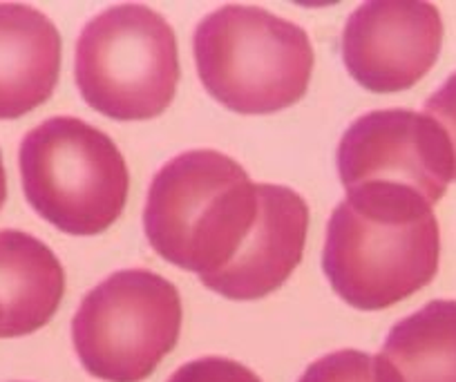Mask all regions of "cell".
<instances>
[{
  "mask_svg": "<svg viewBox=\"0 0 456 382\" xmlns=\"http://www.w3.org/2000/svg\"><path fill=\"white\" fill-rule=\"evenodd\" d=\"M438 257L436 215L405 188H352L329 217L322 271L354 309L380 311L407 300L432 282Z\"/></svg>",
  "mask_w": 456,
  "mask_h": 382,
  "instance_id": "1",
  "label": "cell"
},
{
  "mask_svg": "<svg viewBox=\"0 0 456 382\" xmlns=\"http://www.w3.org/2000/svg\"><path fill=\"white\" fill-rule=\"evenodd\" d=\"M262 213V183L217 150H188L161 166L148 191L143 231L170 264L208 282L238 260Z\"/></svg>",
  "mask_w": 456,
  "mask_h": 382,
  "instance_id": "2",
  "label": "cell"
},
{
  "mask_svg": "<svg viewBox=\"0 0 456 382\" xmlns=\"http://www.w3.org/2000/svg\"><path fill=\"white\" fill-rule=\"evenodd\" d=\"M192 50L206 92L240 114H271L297 103L314 72L309 34L253 5H224L204 16Z\"/></svg>",
  "mask_w": 456,
  "mask_h": 382,
  "instance_id": "3",
  "label": "cell"
},
{
  "mask_svg": "<svg viewBox=\"0 0 456 382\" xmlns=\"http://www.w3.org/2000/svg\"><path fill=\"white\" fill-rule=\"evenodd\" d=\"M29 206L68 235H99L121 217L130 173L117 143L77 117L29 130L19 152Z\"/></svg>",
  "mask_w": 456,
  "mask_h": 382,
  "instance_id": "4",
  "label": "cell"
},
{
  "mask_svg": "<svg viewBox=\"0 0 456 382\" xmlns=\"http://www.w3.org/2000/svg\"><path fill=\"white\" fill-rule=\"evenodd\" d=\"M74 77L86 103L114 121H148L173 103L179 83L177 38L159 12L114 5L77 41Z\"/></svg>",
  "mask_w": 456,
  "mask_h": 382,
  "instance_id": "5",
  "label": "cell"
},
{
  "mask_svg": "<svg viewBox=\"0 0 456 382\" xmlns=\"http://www.w3.org/2000/svg\"><path fill=\"white\" fill-rule=\"evenodd\" d=\"M182 331V297L146 269L117 271L96 284L72 320V342L90 376L142 382L175 349Z\"/></svg>",
  "mask_w": 456,
  "mask_h": 382,
  "instance_id": "6",
  "label": "cell"
},
{
  "mask_svg": "<svg viewBox=\"0 0 456 382\" xmlns=\"http://www.w3.org/2000/svg\"><path fill=\"white\" fill-rule=\"evenodd\" d=\"M342 186H392L441 201L454 182V155L434 118L414 110H374L345 130L336 152Z\"/></svg>",
  "mask_w": 456,
  "mask_h": 382,
  "instance_id": "7",
  "label": "cell"
},
{
  "mask_svg": "<svg viewBox=\"0 0 456 382\" xmlns=\"http://www.w3.org/2000/svg\"><path fill=\"white\" fill-rule=\"evenodd\" d=\"M443 45V20L432 3L371 0L347 19L342 61L365 90L403 92L436 63Z\"/></svg>",
  "mask_w": 456,
  "mask_h": 382,
  "instance_id": "8",
  "label": "cell"
},
{
  "mask_svg": "<svg viewBox=\"0 0 456 382\" xmlns=\"http://www.w3.org/2000/svg\"><path fill=\"white\" fill-rule=\"evenodd\" d=\"M306 232V201L291 188L262 183V213L256 232L238 260L204 287L228 300H260L278 291L300 264Z\"/></svg>",
  "mask_w": 456,
  "mask_h": 382,
  "instance_id": "9",
  "label": "cell"
},
{
  "mask_svg": "<svg viewBox=\"0 0 456 382\" xmlns=\"http://www.w3.org/2000/svg\"><path fill=\"white\" fill-rule=\"evenodd\" d=\"M61 34L38 10L0 3V121L45 103L61 77Z\"/></svg>",
  "mask_w": 456,
  "mask_h": 382,
  "instance_id": "10",
  "label": "cell"
},
{
  "mask_svg": "<svg viewBox=\"0 0 456 382\" xmlns=\"http://www.w3.org/2000/svg\"><path fill=\"white\" fill-rule=\"evenodd\" d=\"M63 293V264L50 246L29 232L0 231V337L45 327Z\"/></svg>",
  "mask_w": 456,
  "mask_h": 382,
  "instance_id": "11",
  "label": "cell"
},
{
  "mask_svg": "<svg viewBox=\"0 0 456 382\" xmlns=\"http://www.w3.org/2000/svg\"><path fill=\"white\" fill-rule=\"evenodd\" d=\"M376 360L385 382H456V300H432L394 324Z\"/></svg>",
  "mask_w": 456,
  "mask_h": 382,
  "instance_id": "12",
  "label": "cell"
},
{
  "mask_svg": "<svg viewBox=\"0 0 456 382\" xmlns=\"http://www.w3.org/2000/svg\"><path fill=\"white\" fill-rule=\"evenodd\" d=\"M297 382H385V376L370 354L342 349L311 362Z\"/></svg>",
  "mask_w": 456,
  "mask_h": 382,
  "instance_id": "13",
  "label": "cell"
},
{
  "mask_svg": "<svg viewBox=\"0 0 456 382\" xmlns=\"http://www.w3.org/2000/svg\"><path fill=\"white\" fill-rule=\"evenodd\" d=\"M168 382H262L256 373L242 362L228 358H200L182 364Z\"/></svg>",
  "mask_w": 456,
  "mask_h": 382,
  "instance_id": "14",
  "label": "cell"
},
{
  "mask_svg": "<svg viewBox=\"0 0 456 382\" xmlns=\"http://www.w3.org/2000/svg\"><path fill=\"white\" fill-rule=\"evenodd\" d=\"M423 114L441 126L450 142L454 155V182H456V72L423 103Z\"/></svg>",
  "mask_w": 456,
  "mask_h": 382,
  "instance_id": "15",
  "label": "cell"
},
{
  "mask_svg": "<svg viewBox=\"0 0 456 382\" xmlns=\"http://www.w3.org/2000/svg\"><path fill=\"white\" fill-rule=\"evenodd\" d=\"M7 199V173L5 166H3V155H0V208L5 206Z\"/></svg>",
  "mask_w": 456,
  "mask_h": 382,
  "instance_id": "16",
  "label": "cell"
}]
</instances>
